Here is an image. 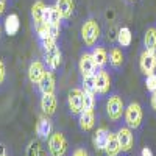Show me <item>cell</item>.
<instances>
[{"label": "cell", "instance_id": "cell-27", "mask_svg": "<svg viewBox=\"0 0 156 156\" xmlns=\"http://www.w3.org/2000/svg\"><path fill=\"white\" fill-rule=\"evenodd\" d=\"M25 156H41V145L37 140H30L27 148H25Z\"/></svg>", "mask_w": 156, "mask_h": 156}, {"label": "cell", "instance_id": "cell-15", "mask_svg": "<svg viewBox=\"0 0 156 156\" xmlns=\"http://www.w3.org/2000/svg\"><path fill=\"white\" fill-rule=\"evenodd\" d=\"M56 97L55 94H42V98H41V109L45 115H53L55 111H56Z\"/></svg>", "mask_w": 156, "mask_h": 156}, {"label": "cell", "instance_id": "cell-37", "mask_svg": "<svg viewBox=\"0 0 156 156\" xmlns=\"http://www.w3.org/2000/svg\"><path fill=\"white\" fill-rule=\"evenodd\" d=\"M0 156H8V154H6V153H3V154H0Z\"/></svg>", "mask_w": 156, "mask_h": 156}, {"label": "cell", "instance_id": "cell-13", "mask_svg": "<svg viewBox=\"0 0 156 156\" xmlns=\"http://www.w3.org/2000/svg\"><path fill=\"white\" fill-rule=\"evenodd\" d=\"M45 70L47 69H45L42 61H33L30 64V67H28V78H30V81L33 84H39V81H41V78L44 76Z\"/></svg>", "mask_w": 156, "mask_h": 156}, {"label": "cell", "instance_id": "cell-22", "mask_svg": "<svg viewBox=\"0 0 156 156\" xmlns=\"http://www.w3.org/2000/svg\"><path fill=\"white\" fill-rule=\"evenodd\" d=\"M61 12L59 9L56 8V5H51V6H47L45 8V14H44V22L45 23H59L61 25Z\"/></svg>", "mask_w": 156, "mask_h": 156}, {"label": "cell", "instance_id": "cell-20", "mask_svg": "<svg viewBox=\"0 0 156 156\" xmlns=\"http://www.w3.org/2000/svg\"><path fill=\"white\" fill-rule=\"evenodd\" d=\"M120 151H122V148H120V144H119V139H117V134L111 133L109 139H108V144L105 147L106 156H119Z\"/></svg>", "mask_w": 156, "mask_h": 156}, {"label": "cell", "instance_id": "cell-18", "mask_svg": "<svg viewBox=\"0 0 156 156\" xmlns=\"http://www.w3.org/2000/svg\"><path fill=\"white\" fill-rule=\"evenodd\" d=\"M90 55H92V58L95 61V66L98 69H105V66L108 64V51H106L105 47H101V45L94 47V50H92Z\"/></svg>", "mask_w": 156, "mask_h": 156}, {"label": "cell", "instance_id": "cell-21", "mask_svg": "<svg viewBox=\"0 0 156 156\" xmlns=\"http://www.w3.org/2000/svg\"><path fill=\"white\" fill-rule=\"evenodd\" d=\"M19 28H20L19 16H17V14H9V16H6V19H5V31H6L9 36H14V34H17Z\"/></svg>", "mask_w": 156, "mask_h": 156}, {"label": "cell", "instance_id": "cell-14", "mask_svg": "<svg viewBox=\"0 0 156 156\" xmlns=\"http://www.w3.org/2000/svg\"><path fill=\"white\" fill-rule=\"evenodd\" d=\"M45 3L42 0H36L31 6V19H33V23H34V28H37L39 25L45 23L44 22V14H45Z\"/></svg>", "mask_w": 156, "mask_h": 156}, {"label": "cell", "instance_id": "cell-19", "mask_svg": "<svg viewBox=\"0 0 156 156\" xmlns=\"http://www.w3.org/2000/svg\"><path fill=\"white\" fill-rule=\"evenodd\" d=\"M56 8L59 9L62 19H70L75 11V2L73 0H56Z\"/></svg>", "mask_w": 156, "mask_h": 156}, {"label": "cell", "instance_id": "cell-31", "mask_svg": "<svg viewBox=\"0 0 156 156\" xmlns=\"http://www.w3.org/2000/svg\"><path fill=\"white\" fill-rule=\"evenodd\" d=\"M5 76H6V67H5V62L0 59V84H3Z\"/></svg>", "mask_w": 156, "mask_h": 156}, {"label": "cell", "instance_id": "cell-16", "mask_svg": "<svg viewBox=\"0 0 156 156\" xmlns=\"http://www.w3.org/2000/svg\"><path fill=\"white\" fill-rule=\"evenodd\" d=\"M78 125L83 131H89L92 129L95 125V114L94 111H83L80 115H78Z\"/></svg>", "mask_w": 156, "mask_h": 156}, {"label": "cell", "instance_id": "cell-3", "mask_svg": "<svg viewBox=\"0 0 156 156\" xmlns=\"http://www.w3.org/2000/svg\"><path fill=\"white\" fill-rule=\"evenodd\" d=\"M48 153H50V156H64L67 153V139L61 131L50 134V137H48Z\"/></svg>", "mask_w": 156, "mask_h": 156}, {"label": "cell", "instance_id": "cell-5", "mask_svg": "<svg viewBox=\"0 0 156 156\" xmlns=\"http://www.w3.org/2000/svg\"><path fill=\"white\" fill-rule=\"evenodd\" d=\"M139 69L145 76L156 72V51L153 50L142 51L140 58H139Z\"/></svg>", "mask_w": 156, "mask_h": 156}, {"label": "cell", "instance_id": "cell-35", "mask_svg": "<svg viewBox=\"0 0 156 156\" xmlns=\"http://www.w3.org/2000/svg\"><path fill=\"white\" fill-rule=\"evenodd\" d=\"M5 11V0H0V14Z\"/></svg>", "mask_w": 156, "mask_h": 156}, {"label": "cell", "instance_id": "cell-17", "mask_svg": "<svg viewBox=\"0 0 156 156\" xmlns=\"http://www.w3.org/2000/svg\"><path fill=\"white\" fill-rule=\"evenodd\" d=\"M109 134H111V133L108 131L105 126L98 128L97 131H95V134H94V147H95L97 150H100V151H105V147H106V144H108Z\"/></svg>", "mask_w": 156, "mask_h": 156}, {"label": "cell", "instance_id": "cell-6", "mask_svg": "<svg viewBox=\"0 0 156 156\" xmlns=\"http://www.w3.org/2000/svg\"><path fill=\"white\" fill-rule=\"evenodd\" d=\"M83 97H84L83 89H80V87L70 89L67 103H69V109H70L72 115H80L83 112Z\"/></svg>", "mask_w": 156, "mask_h": 156}, {"label": "cell", "instance_id": "cell-11", "mask_svg": "<svg viewBox=\"0 0 156 156\" xmlns=\"http://www.w3.org/2000/svg\"><path fill=\"white\" fill-rule=\"evenodd\" d=\"M39 90L41 94H55V76H53V70H45L44 76L39 81Z\"/></svg>", "mask_w": 156, "mask_h": 156}, {"label": "cell", "instance_id": "cell-25", "mask_svg": "<svg viewBox=\"0 0 156 156\" xmlns=\"http://www.w3.org/2000/svg\"><path fill=\"white\" fill-rule=\"evenodd\" d=\"M144 47H145V50L156 51V28H153V27L147 28V31L144 34Z\"/></svg>", "mask_w": 156, "mask_h": 156}, {"label": "cell", "instance_id": "cell-34", "mask_svg": "<svg viewBox=\"0 0 156 156\" xmlns=\"http://www.w3.org/2000/svg\"><path fill=\"white\" fill-rule=\"evenodd\" d=\"M140 154L142 156H153V151L148 147H144V148H142V151H140Z\"/></svg>", "mask_w": 156, "mask_h": 156}, {"label": "cell", "instance_id": "cell-4", "mask_svg": "<svg viewBox=\"0 0 156 156\" xmlns=\"http://www.w3.org/2000/svg\"><path fill=\"white\" fill-rule=\"evenodd\" d=\"M106 114L111 120H119L122 119V115L125 114V103L120 95H111L106 101Z\"/></svg>", "mask_w": 156, "mask_h": 156}, {"label": "cell", "instance_id": "cell-38", "mask_svg": "<svg viewBox=\"0 0 156 156\" xmlns=\"http://www.w3.org/2000/svg\"><path fill=\"white\" fill-rule=\"evenodd\" d=\"M140 156H142V154H140Z\"/></svg>", "mask_w": 156, "mask_h": 156}, {"label": "cell", "instance_id": "cell-1", "mask_svg": "<svg viewBox=\"0 0 156 156\" xmlns=\"http://www.w3.org/2000/svg\"><path fill=\"white\" fill-rule=\"evenodd\" d=\"M81 39L87 47H92L97 44V41L100 39V25L97 19L89 17L84 20V23L81 25Z\"/></svg>", "mask_w": 156, "mask_h": 156}, {"label": "cell", "instance_id": "cell-2", "mask_svg": "<svg viewBox=\"0 0 156 156\" xmlns=\"http://www.w3.org/2000/svg\"><path fill=\"white\" fill-rule=\"evenodd\" d=\"M125 123L128 128L131 129H137L142 123V119H144V112H142V106L136 101H131L129 105L125 108Z\"/></svg>", "mask_w": 156, "mask_h": 156}, {"label": "cell", "instance_id": "cell-29", "mask_svg": "<svg viewBox=\"0 0 156 156\" xmlns=\"http://www.w3.org/2000/svg\"><path fill=\"white\" fill-rule=\"evenodd\" d=\"M145 87H147L148 92H154L156 90V73L145 76Z\"/></svg>", "mask_w": 156, "mask_h": 156}, {"label": "cell", "instance_id": "cell-7", "mask_svg": "<svg viewBox=\"0 0 156 156\" xmlns=\"http://www.w3.org/2000/svg\"><path fill=\"white\" fill-rule=\"evenodd\" d=\"M117 139H119V144L122 148V153H129L134 147V134L133 129L128 126H120L117 129Z\"/></svg>", "mask_w": 156, "mask_h": 156}, {"label": "cell", "instance_id": "cell-33", "mask_svg": "<svg viewBox=\"0 0 156 156\" xmlns=\"http://www.w3.org/2000/svg\"><path fill=\"white\" fill-rule=\"evenodd\" d=\"M150 106H151V109L156 112V90H154V92H151V97H150Z\"/></svg>", "mask_w": 156, "mask_h": 156}, {"label": "cell", "instance_id": "cell-30", "mask_svg": "<svg viewBox=\"0 0 156 156\" xmlns=\"http://www.w3.org/2000/svg\"><path fill=\"white\" fill-rule=\"evenodd\" d=\"M48 33L56 41V39L59 37V33H61V25L59 23H48Z\"/></svg>", "mask_w": 156, "mask_h": 156}, {"label": "cell", "instance_id": "cell-10", "mask_svg": "<svg viewBox=\"0 0 156 156\" xmlns=\"http://www.w3.org/2000/svg\"><path fill=\"white\" fill-rule=\"evenodd\" d=\"M44 59H45V64L50 70H56L61 66V59H62L61 50L58 48V45L44 50Z\"/></svg>", "mask_w": 156, "mask_h": 156}, {"label": "cell", "instance_id": "cell-26", "mask_svg": "<svg viewBox=\"0 0 156 156\" xmlns=\"http://www.w3.org/2000/svg\"><path fill=\"white\" fill-rule=\"evenodd\" d=\"M94 106H95V94L84 92V97H83V111H94Z\"/></svg>", "mask_w": 156, "mask_h": 156}, {"label": "cell", "instance_id": "cell-28", "mask_svg": "<svg viewBox=\"0 0 156 156\" xmlns=\"http://www.w3.org/2000/svg\"><path fill=\"white\" fill-rule=\"evenodd\" d=\"M81 89L83 92L95 94V84H94V76H84L81 80Z\"/></svg>", "mask_w": 156, "mask_h": 156}, {"label": "cell", "instance_id": "cell-36", "mask_svg": "<svg viewBox=\"0 0 156 156\" xmlns=\"http://www.w3.org/2000/svg\"><path fill=\"white\" fill-rule=\"evenodd\" d=\"M126 2H136V0H126Z\"/></svg>", "mask_w": 156, "mask_h": 156}, {"label": "cell", "instance_id": "cell-23", "mask_svg": "<svg viewBox=\"0 0 156 156\" xmlns=\"http://www.w3.org/2000/svg\"><path fill=\"white\" fill-rule=\"evenodd\" d=\"M108 61L114 69H120L122 64H123V53L119 47H112L109 55H108Z\"/></svg>", "mask_w": 156, "mask_h": 156}, {"label": "cell", "instance_id": "cell-32", "mask_svg": "<svg viewBox=\"0 0 156 156\" xmlns=\"http://www.w3.org/2000/svg\"><path fill=\"white\" fill-rule=\"evenodd\" d=\"M72 156H89V151H87L84 147H78V148L73 150Z\"/></svg>", "mask_w": 156, "mask_h": 156}, {"label": "cell", "instance_id": "cell-8", "mask_svg": "<svg viewBox=\"0 0 156 156\" xmlns=\"http://www.w3.org/2000/svg\"><path fill=\"white\" fill-rule=\"evenodd\" d=\"M94 84H95V94L105 95L111 87V78L105 69H98L94 75Z\"/></svg>", "mask_w": 156, "mask_h": 156}, {"label": "cell", "instance_id": "cell-9", "mask_svg": "<svg viewBox=\"0 0 156 156\" xmlns=\"http://www.w3.org/2000/svg\"><path fill=\"white\" fill-rule=\"evenodd\" d=\"M78 70H80L81 76H94L95 72L98 70V67L95 66V61L90 53H83L78 61Z\"/></svg>", "mask_w": 156, "mask_h": 156}, {"label": "cell", "instance_id": "cell-24", "mask_svg": "<svg viewBox=\"0 0 156 156\" xmlns=\"http://www.w3.org/2000/svg\"><path fill=\"white\" fill-rule=\"evenodd\" d=\"M131 41H133L131 30H129L128 27H122L119 30V33H117V42H119V45L126 48V47L131 45Z\"/></svg>", "mask_w": 156, "mask_h": 156}, {"label": "cell", "instance_id": "cell-12", "mask_svg": "<svg viewBox=\"0 0 156 156\" xmlns=\"http://www.w3.org/2000/svg\"><path fill=\"white\" fill-rule=\"evenodd\" d=\"M51 131H53V125H51V120L48 119V115L39 117V120L36 123V134L41 139H48Z\"/></svg>", "mask_w": 156, "mask_h": 156}]
</instances>
